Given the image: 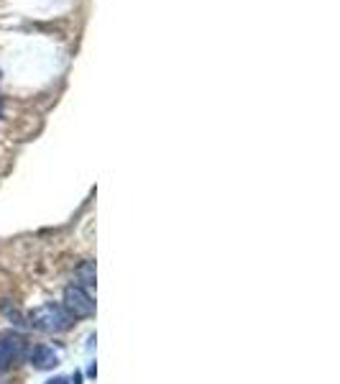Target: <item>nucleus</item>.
Listing matches in <instances>:
<instances>
[{"label":"nucleus","mask_w":340,"mask_h":384,"mask_svg":"<svg viewBox=\"0 0 340 384\" xmlns=\"http://www.w3.org/2000/svg\"><path fill=\"white\" fill-rule=\"evenodd\" d=\"M28 361H31V367L49 372V369H54L59 364V353L46 344H36L28 349Z\"/></svg>","instance_id":"3"},{"label":"nucleus","mask_w":340,"mask_h":384,"mask_svg":"<svg viewBox=\"0 0 340 384\" xmlns=\"http://www.w3.org/2000/svg\"><path fill=\"white\" fill-rule=\"evenodd\" d=\"M74 282L77 287L87 290V287H95V264L92 262H82L77 269H74Z\"/></svg>","instance_id":"4"},{"label":"nucleus","mask_w":340,"mask_h":384,"mask_svg":"<svg viewBox=\"0 0 340 384\" xmlns=\"http://www.w3.org/2000/svg\"><path fill=\"white\" fill-rule=\"evenodd\" d=\"M0 115H3V100H0Z\"/></svg>","instance_id":"8"},{"label":"nucleus","mask_w":340,"mask_h":384,"mask_svg":"<svg viewBox=\"0 0 340 384\" xmlns=\"http://www.w3.org/2000/svg\"><path fill=\"white\" fill-rule=\"evenodd\" d=\"M62 308L67 310L69 318H92L95 315V303L87 294V290L72 285L65 290V297H62Z\"/></svg>","instance_id":"2"},{"label":"nucleus","mask_w":340,"mask_h":384,"mask_svg":"<svg viewBox=\"0 0 340 384\" xmlns=\"http://www.w3.org/2000/svg\"><path fill=\"white\" fill-rule=\"evenodd\" d=\"M28 328H36L41 333H65L72 326V318L59 303H44L28 312Z\"/></svg>","instance_id":"1"},{"label":"nucleus","mask_w":340,"mask_h":384,"mask_svg":"<svg viewBox=\"0 0 340 384\" xmlns=\"http://www.w3.org/2000/svg\"><path fill=\"white\" fill-rule=\"evenodd\" d=\"M72 382H74V384H80V382H82V374H80V372H77V374H74V379H72Z\"/></svg>","instance_id":"7"},{"label":"nucleus","mask_w":340,"mask_h":384,"mask_svg":"<svg viewBox=\"0 0 340 384\" xmlns=\"http://www.w3.org/2000/svg\"><path fill=\"white\" fill-rule=\"evenodd\" d=\"M3 312H6V315H8V318L13 320V326H21V328H26V326H28V320H26L24 315H21V312L16 310V308H10L8 303L3 305Z\"/></svg>","instance_id":"5"},{"label":"nucleus","mask_w":340,"mask_h":384,"mask_svg":"<svg viewBox=\"0 0 340 384\" xmlns=\"http://www.w3.org/2000/svg\"><path fill=\"white\" fill-rule=\"evenodd\" d=\"M46 384H69V379H67V376H54V379H49Z\"/></svg>","instance_id":"6"}]
</instances>
